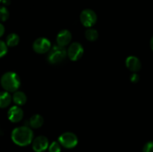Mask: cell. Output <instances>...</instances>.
Instances as JSON below:
<instances>
[{
	"label": "cell",
	"instance_id": "13",
	"mask_svg": "<svg viewBox=\"0 0 153 152\" xmlns=\"http://www.w3.org/2000/svg\"><path fill=\"white\" fill-rule=\"evenodd\" d=\"M12 97L7 91L0 92V108H5L10 105Z\"/></svg>",
	"mask_w": 153,
	"mask_h": 152
},
{
	"label": "cell",
	"instance_id": "17",
	"mask_svg": "<svg viewBox=\"0 0 153 152\" xmlns=\"http://www.w3.org/2000/svg\"><path fill=\"white\" fill-rule=\"evenodd\" d=\"M9 18V11L7 7L4 6L0 7V21L1 22H5Z\"/></svg>",
	"mask_w": 153,
	"mask_h": 152
},
{
	"label": "cell",
	"instance_id": "16",
	"mask_svg": "<svg viewBox=\"0 0 153 152\" xmlns=\"http://www.w3.org/2000/svg\"><path fill=\"white\" fill-rule=\"evenodd\" d=\"M85 36L86 37V39L88 40L91 42H94L96 41V40L98 39L99 37V34L98 31L97 30L94 29V28H89L85 31Z\"/></svg>",
	"mask_w": 153,
	"mask_h": 152
},
{
	"label": "cell",
	"instance_id": "3",
	"mask_svg": "<svg viewBox=\"0 0 153 152\" xmlns=\"http://www.w3.org/2000/svg\"><path fill=\"white\" fill-rule=\"evenodd\" d=\"M67 55V51L63 46L56 44L52 46L47 55V60L49 63L58 64L62 62Z\"/></svg>",
	"mask_w": 153,
	"mask_h": 152
},
{
	"label": "cell",
	"instance_id": "19",
	"mask_svg": "<svg viewBox=\"0 0 153 152\" xmlns=\"http://www.w3.org/2000/svg\"><path fill=\"white\" fill-rule=\"evenodd\" d=\"M7 52V46L6 43L0 40V58L4 57Z\"/></svg>",
	"mask_w": 153,
	"mask_h": 152
},
{
	"label": "cell",
	"instance_id": "7",
	"mask_svg": "<svg viewBox=\"0 0 153 152\" xmlns=\"http://www.w3.org/2000/svg\"><path fill=\"white\" fill-rule=\"evenodd\" d=\"M83 54L84 48L79 43H73L67 49V56L73 61L80 59Z\"/></svg>",
	"mask_w": 153,
	"mask_h": 152
},
{
	"label": "cell",
	"instance_id": "18",
	"mask_svg": "<svg viewBox=\"0 0 153 152\" xmlns=\"http://www.w3.org/2000/svg\"><path fill=\"white\" fill-rule=\"evenodd\" d=\"M49 152H61V145L59 142H53L51 143L49 146Z\"/></svg>",
	"mask_w": 153,
	"mask_h": 152
},
{
	"label": "cell",
	"instance_id": "24",
	"mask_svg": "<svg viewBox=\"0 0 153 152\" xmlns=\"http://www.w3.org/2000/svg\"><path fill=\"white\" fill-rule=\"evenodd\" d=\"M150 46H151V49L153 50V37L151 38V40H150Z\"/></svg>",
	"mask_w": 153,
	"mask_h": 152
},
{
	"label": "cell",
	"instance_id": "12",
	"mask_svg": "<svg viewBox=\"0 0 153 152\" xmlns=\"http://www.w3.org/2000/svg\"><path fill=\"white\" fill-rule=\"evenodd\" d=\"M12 100L13 102L18 106L23 105L27 101V97L23 92L21 91H16L12 96Z\"/></svg>",
	"mask_w": 153,
	"mask_h": 152
},
{
	"label": "cell",
	"instance_id": "22",
	"mask_svg": "<svg viewBox=\"0 0 153 152\" xmlns=\"http://www.w3.org/2000/svg\"><path fill=\"white\" fill-rule=\"evenodd\" d=\"M4 25L0 22V37L4 34Z\"/></svg>",
	"mask_w": 153,
	"mask_h": 152
},
{
	"label": "cell",
	"instance_id": "25",
	"mask_svg": "<svg viewBox=\"0 0 153 152\" xmlns=\"http://www.w3.org/2000/svg\"><path fill=\"white\" fill-rule=\"evenodd\" d=\"M1 1H2V0H0V2H1Z\"/></svg>",
	"mask_w": 153,
	"mask_h": 152
},
{
	"label": "cell",
	"instance_id": "2",
	"mask_svg": "<svg viewBox=\"0 0 153 152\" xmlns=\"http://www.w3.org/2000/svg\"><path fill=\"white\" fill-rule=\"evenodd\" d=\"M1 85L3 89L8 92L17 91L20 86V79L19 75L13 72H7L1 77Z\"/></svg>",
	"mask_w": 153,
	"mask_h": 152
},
{
	"label": "cell",
	"instance_id": "11",
	"mask_svg": "<svg viewBox=\"0 0 153 152\" xmlns=\"http://www.w3.org/2000/svg\"><path fill=\"white\" fill-rule=\"evenodd\" d=\"M126 66L130 71L137 72L141 68V63L137 57L129 56L126 60Z\"/></svg>",
	"mask_w": 153,
	"mask_h": 152
},
{
	"label": "cell",
	"instance_id": "5",
	"mask_svg": "<svg viewBox=\"0 0 153 152\" xmlns=\"http://www.w3.org/2000/svg\"><path fill=\"white\" fill-rule=\"evenodd\" d=\"M97 20V13L91 9H85L80 14V21L82 25L88 28H91L95 25Z\"/></svg>",
	"mask_w": 153,
	"mask_h": 152
},
{
	"label": "cell",
	"instance_id": "4",
	"mask_svg": "<svg viewBox=\"0 0 153 152\" xmlns=\"http://www.w3.org/2000/svg\"><path fill=\"white\" fill-rule=\"evenodd\" d=\"M58 142L61 146L66 148H73L78 144V137L72 132H65L58 138Z\"/></svg>",
	"mask_w": 153,
	"mask_h": 152
},
{
	"label": "cell",
	"instance_id": "9",
	"mask_svg": "<svg viewBox=\"0 0 153 152\" xmlns=\"http://www.w3.org/2000/svg\"><path fill=\"white\" fill-rule=\"evenodd\" d=\"M7 117L11 122H19L23 118V111L18 105L13 106L7 112Z\"/></svg>",
	"mask_w": 153,
	"mask_h": 152
},
{
	"label": "cell",
	"instance_id": "14",
	"mask_svg": "<svg viewBox=\"0 0 153 152\" xmlns=\"http://www.w3.org/2000/svg\"><path fill=\"white\" fill-rule=\"evenodd\" d=\"M43 118L40 115L35 114L33 115L29 119V125L33 128H39L43 125Z\"/></svg>",
	"mask_w": 153,
	"mask_h": 152
},
{
	"label": "cell",
	"instance_id": "10",
	"mask_svg": "<svg viewBox=\"0 0 153 152\" xmlns=\"http://www.w3.org/2000/svg\"><path fill=\"white\" fill-rule=\"evenodd\" d=\"M72 34L70 31L68 30H62L58 34L56 37L57 44L59 46L65 47L66 46L69 44L71 42Z\"/></svg>",
	"mask_w": 153,
	"mask_h": 152
},
{
	"label": "cell",
	"instance_id": "15",
	"mask_svg": "<svg viewBox=\"0 0 153 152\" xmlns=\"http://www.w3.org/2000/svg\"><path fill=\"white\" fill-rule=\"evenodd\" d=\"M19 37L15 33L10 34L6 38V44L10 47H14L19 44Z\"/></svg>",
	"mask_w": 153,
	"mask_h": 152
},
{
	"label": "cell",
	"instance_id": "21",
	"mask_svg": "<svg viewBox=\"0 0 153 152\" xmlns=\"http://www.w3.org/2000/svg\"><path fill=\"white\" fill-rule=\"evenodd\" d=\"M140 80V77H139V75L137 74V73L134 72L130 77V80H131L132 83H137Z\"/></svg>",
	"mask_w": 153,
	"mask_h": 152
},
{
	"label": "cell",
	"instance_id": "23",
	"mask_svg": "<svg viewBox=\"0 0 153 152\" xmlns=\"http://www.w3.org/2000/svg\"><path fill=\"white\" fill-rule=\"evenodd\" d=\"M1 2L3 3V4L4 5H9L10 4V0H2Z\"/></svg>",
	"mask_w": 153,
	"mask_h": 152
},
{
	"label": "cell",
	"instance_id": "8",
	"mask_svg": "<svg viewBox=\"0 0 153 152\" xmlns=\"http://www.w3.org/2000/svg\"><path fill=\"white\" fill-rule=\"evenodd\" d=\"M49 146V140L44 136H38L32 141V148L35 152H43Z\"/></svg>",
	"mask_w": 153,
	"mask_h": 152
},
{
	"label": "cell",
	"instance_id": "1",
	"mask_svg": "<svg viewBox=\"0 0 153 152\" xmlns=\"http://www.w3.org/2000/svg\"><path fill=\"white\" fill-rule=\"evenodd\" d=\"M33 131L27 126L17 127L11 133V139L13 142L19 146H26L32 142Z\"/></svg>",
	"mask_w": 153,
	"mask_h": 152
},
{
	"label": "cell",
	"instance_id": "20",
	"mask_svg": "<svg viewBox=\"0 0 153 152\" xmlns=\"http://www.w3.org/2000/svg\"><path fill=\"white\" fill-rule=\"evenodd\" d=\"M143 152H153V141L148 142L143 146Z\"/></svg>",
	"mask_w": 153,
	"mask_h": 152
},
{
	"label": "cell",
	"instance_id": "6",
	"mask_svg": "<svg viewBox=\"0 0 153 152\" xmlns=\"http://www.w3.org/2000/svg\"><path fill=\"white\" fill-rule=\"evenodd\" d=\"M52 48L51 43L47 38L39 37L33 43V49L37 54H45L49 52Z\"/></svg>",
	"mask_w": 153,
	"mask_h": 152
}]
</instances>
